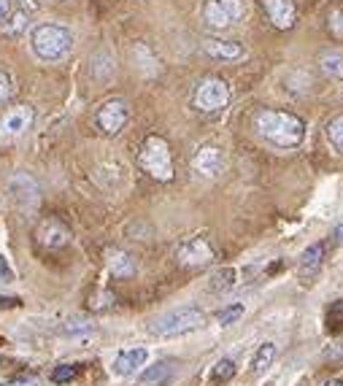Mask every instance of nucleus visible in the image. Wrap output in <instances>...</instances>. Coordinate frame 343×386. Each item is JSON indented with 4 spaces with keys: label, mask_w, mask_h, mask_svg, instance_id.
I'll use <instances>...</instances> for the list:
<instances>
[{
    "label": "nucleus",
    "mask_w": 343,
    "mask_h": 386,
    "mask_svg": "<svg viewBox=\"0 0 343 386\" xmlns=\"http://www.w3.org/2000/svg\"><path fill=\"white\" fill-rule=\"evenodd\" d=\"M333 238H335L338 244H343V224H338V227H335V232H333Z\"/></svg>",
    "instance_id": "72a5a7b5"
},
{
    "label": "nucleus",
    "mask_w": 343,
    "mask_h": 386,
    "mask_svg": "<svg viewBox=\"0 0 343 386\" xmlns=\"http://www.w3.org/2000/svg\"><path fill=\"white\" fill-rule=\"evenodd\" d=\"M243 313H246V308H243V303L224 305L222 311L217 313V322H219L222 327H230V325H235L238 319H243Z\"/></svg>",
    "instance_id": "a878e982"
},
{
    "label": "nucleus",
    "mask_w": 343,
    "mask_h": 386,
    "mask_svg": "<svg viewBox=\"0 0 343 386\" xmlns=\"http://www.w3.org/2000/svg\"><path fill=\"white\" fill-rule=\"evenodd\" d=\"M227 103H230V87H227V82L217 79V76L203 79L200 87L195 89V108L203 111V114H217Z\"/></svg>",
    "instance_id": "423d86ee"
},
{
    "label": "nucleus",
    "mask_w": 343,
    "mask_h": 386,
    "mask_svg": "<svg viewBox=\"0 0 343 386\" xmlns=\"http://www.w3.org/2000/svg\"><path fill=\"white\" fill-rule=\"evenodd\" d=\"M76 373H79V367L71 365V362H62L52 370V384H71L76 378Z\"/></svg>",
    "instance_id": "c85d7f7f"
},
{
    "label": "nucleus",
    "mask_w": 343,
    "mask_h": 386,
    "mask_svg": "<svg viewBox=\"0 0 343 386\" xmlns=\"http://www.w3.org/2000/svg\"><path fill=\"white\" fill-rule=\"evenodd\" d=\"M173 370H176V362L173 359H162V362H154L152 367H146L138 373V384L141 386H154V384H162V381H168L170 376H173Z\"/></svg>",
    "instance_id": "dca6fc26"
},
{
    "label": "nucleus",
    "mask_w": 343,
    "mask_h": 386,
    "mask_svg": "<svg viewBox=\"0 0 343 386\" xmlns=\"http://www.w3.org/2000/svg\"><path fill=\"white\" fill-rule=\"evenodd\" d=\"M324 138L330 143V149L343 157V114L333 117V119L327 122V127H324Z\"/></svg>",
    "instance_id": "6ab92c4d"
},
{
    "label": "nucleus",
    "mask_w": 343,
    "mask_h": 386,
    "mask_svg": "<svg viewBox=\"0 0 343 386\" xmlns=\"http://www.w3.org/2000/svg\"><path fill=\"white\" fill-rule=\"evenodd\" d=\"M192 168H195V173L203 176V179H217V176H222V170H224L222 149H217V146H203V149H198V154L192 157Z\"/></svg>",
    "instance_id": "9d476101"
},
{
    "label": "nucleus",
    "mask_w": 343,
    "mask_h": 386,
    "mask_svg": "<svg viewBox=\"0 0 343 386\" xmlns=\"http://www.w3.org/2000/svg\"><path fill=\"white\" fill-rule=\"evenodd\" d=\"M230 286H235V270L233 267H222L211 276V289L214 292H227Z\"/></svg>",
    "instance_id": "393cba45"
},
{
    "label": "nucleus",
    "mask_w": 343,
    "mask_h": 386,
    "mask_svg": "<svg viewBox=\"0 0 343 386\" xmlns=\"http://www.w3.org/2000/svg\"><path fill=\"white\" fill-rule=\"evenodd\" d=\"M38 241L46 248H60L71 241V232H68V227L60 224L57 219H46V222L38 227Z\"/></svg>",
    "instance_id": "4468645a"
},
{
    "label": "nucleus",
    "mask_w": 343,
    "mask_h": 386,
    "mask_svg": "<svg viewBox=\"0 0 343 386\" xmlns=\"http://www.w3.org/2000/svg\"><path fill=\"white\" fill-rule=\"evenodd\" d=\"M127 117H130L127 103L114 98V101L103 103L98 117H95V122H98V130H101L103 135H119L122 127L127 124Z\"/></svg>",
    "instance_id": "0eeeda50"
},
{
    "label": "nucleus",
    "mask_w": 343,
    "mask_h": 386,
    "mask_svg": "<svg viewBox=\"0 0 343 386\" xmlns=\"http://www.w3.org/2000/svg\"><path fill=\"white\" fill-rule=\"evenodd\" d=\"M214 384H227V381H233L235 378V362L233 359H219L217 365L211 367V376H208Z\"/></svg>",
    "instance_id": "4be33fe9"
},
{
    "label": "nucleus",
    "mask_w": 343,
    "mask_h": 386,
    "mask_svg": "<svg viewBox=\"0 0 343 386\" xmlns=\"http://www.w3.org/2000/svg\"><path fill=\"white\" fill-rule=\"evenodd\" d=\"M254 127L268 143L276 149H295L305 138V122L292 111H273L263 108L254 114Z\"/></svg>",
    "instance_id": "f257e3e1"
},
{
    "label": "nucleus",
    "mask_w": 343,
    "mask_h": 386,
    "mask_svg": "<svg viewBox=\"0 0 343 386\" xmlns=\"http://www.w3.org/2000/svg\"><path fill=\"white\" fill-rule=\"evenodd\" d=\"M33 124V108L30 105H17L0 119V135L3 138H20Z\"/></svg>",
    "instance_id": "9b49d317"
},
{
    "label": "nucleus",
    "mask_w": 343,
    "mask_h": 386,
    "mask_svg": "<svg viewBox=\"0 0 343 386\" xmlns=\"http://www.w3.org/2000/svg\"><path fill=\"white\" fill-rule=\"evenodd\" d=\"M273 359H276V343L265 341V343L257 348L254 359H251V370H254V373H263V370H268V367L273 365Z\"/></svg>",
    "instance_id": "412c9836"
},
{
    "label": "nucleus",
    "mask_w": 343,
    "mask_h": 386,
    "mask_svg": "<svg viewBox=\"0 0 343 386\" xmlns=\"http://www.w3.org/2000/svg\"><path fill=\"white\" fill-rule=\"evenodd\" d=\"M203 49L214 60H241L243 57V46L238 41H217V38H211V41L203 43Z\"/></svg>",
    "instance_id": "2eb2a0df"
},
{
    "label": "nucleus",
    "mask_w": 343,
    "mask_h": 386,
    "mask_svg": "<svg viewBox=\"0 0 343 386\" xmlns=\"http://www.w3.org/2000/svg\"><path fill=\"white\" fill-rule=\"evenodd\" d=\"M11 14V0H0V22Z\"/></svg>",
    "instance_id": "2f4dec72"
},
{
    "label": "nucleus",
    "mask_w": 343,
    "mask_h": 386,
    "mask_svg": "<svg viewBox=\"0 0 343 386\" xmlns=\"http://www.w3.org/2000/svg\"><path fill=\"white\" fill-rule=\"evenodd\" d=\"M146 362H149V351H146L143 346L124 348V351L117 354V359H114V376L130 378V376L141 373V367H146Z\"/></svg>",
    "instance_id": "ddd939ff"
},
{
    "label": "nucleus",
    "mask_w": 343,
    "mask_h": 386,
    "mask_svg": "<svg viewBox=\"0 0 343 386\" xmlns=\"http://www.w3.org/2000/svg\"><path fill=\"white\" fill-rule=\"evenodd\" d=\"M141 168L157 181H170L173 179V160H170V146L160 135H149L138 154Z\"/></svg>",
    "instance_id": "20e7f679"
},
{
    "label": "nucleus",
    "mask_w": 343,
    "mask_h": 386,
    "mask_svg": "<svg viewBox=\"0 0 343 386\" xmlns=\"http://www.w3.org/2000/svg\"><path fill=\"white\" fill-rule=\"evenodd\" d=\"M8 195H11V200L17 208L22 211H33L36 205H38V184L33 176H27V173H17V176H11L8 179Z\"/></svg>",
    "instance_id": "6e6552de"
},
{
    "label": "nucleus",
    "mask_w": 343,
    "mask_h": 386,
    "mask_svg": "<svg viewBox=\"0 0 343 386\" xmlns=\"http://www.w3.org/2000/svg\"><path fill=\"white\" fill-rule=\"evenodd\" d=\"M24 27H27V14H24V11L8 14L6 20L0 22V30H3L6 36H20V33H24Z\"/></svg>",
    "instance_id": "b1692460"
},
{
    "label": "nucleus",
    "mask_w": 343,
    "mask_h": 386,
    "mask_svg": "<svg viewBox=\"0 0 343 386\" xmlns=\"http://www.w3.org/2000/svg\"><path fill=\"white\" fill-rule=\"evenodd\" d=\"M108 270L117 276V279H127L136 273V262L130 254L124 251H108Z\"/></svg>",
    "instance_id": "a211bd4d"
},
{
    "label": "nucleus",
    "mask_w": 343,
    "mask_h": 386,
    "mask_svg": "<svg viewBox=\"0 0 343 386\" xmlns=\"http://www.w3.org/2000/svg\"><path fill=\"white\" fill-rule=\"evenodd\" d=\"M324 262V244H311L300 254V273L303 276H314Z\"/></svg>",
    "instance_id": "f3484780"
},
{
    "label": "nucleus",
    "mask_w": 343,
    "mask_h": 386,
    "mask_svg": "<svg viewBox=\"0 0 343 386\" xmlns=\"http://www.w3.org/2000/svg\"><path fill=\"white\" fill-rule=\"evenodd\" d=\"M263 8L276 30H292L298 22L295 0H263Z\"/></svg>",
    "instance_id": "f8f14e48"
},
{
    "label": "nucleus",
    "mask_w": 343,
    "mask_h": 386,
    "mask_svg": "<svg viewBox=\"0 0 343 386\" xmlns=\"http://www.w3.org/2000/svg\"><path fill=\"white\" fill-rule=\"evenodd\" d=\"M327 30H330V36L335 41H343V3L333 6L327 11Z\"/></svg>",
    "instance_id": "5701e85b"
},
{
    "label": "nucleus",
    "mask_w": 343,
    "mask_h": 386,
    "mask_svg": "<svg viewBox=\"0 0 343 386\" xmlns=\"http://www.w3.org/2000/svg\"><path fill=\"white\" fill-rule=\"evenodd\" d=\"M95 329V325L92 322H87V319H71L68 325L60 327L62 335H71V338H79V335H89Z\"/></svg>",
    "instance_id": "cd10ccee"
},
{
    "label": "nucleus",
    "mask_w": 343,
    "mask_h": 386,
    "mask_svg": "<svg viewBox=\"0 0 343 386\" xmlns=\"http://www.w3.org/2000/svg\"><path fill=\"white\" fill-rule=\"evenodd\" d=\"M14 279V270L8 267V260L0 254V281H11Z\"/></svg>",
    "instance_id": "7c9ffc66"
},
{
    "label": "nucleus",
    "mask_w": 343,
    "mask_h": 386,
    "mask_svg": "<svg viewBox=\"0 0 343 386\" xmlns=\"http://www.w3.org/2000/svg\"><path fill=\"white\" fill-rule=\"evenodd\" d=\"M203 325H205V313L198 305H182V308H173V311L157 316L149 325V335H154V338H179V335L200 329Z\"/></svg>",
    "instance_id": "7ed1b4c3"
},
{
    "label": "nucleus",
    "mask_w": 343,
    "mask_h": 386,
    "mask_svg": "<svg viewBox=\"0 0 343 386\" xmlns=\"http://www.w3.org/2000/svg\"><path fill=\"white\" fill-rule=\"evenodd\" d=\"M0 365H3V359H0Z\"/></svg>",
    "instance_id": "c9c22d12"
},
{
    "label": "nucleus",
    "mask_w": 343,
    "mask_h": 386,
    "mask_svg": "<svg viewBox=\"0 0 343 386\" xmlns=\"http://www.w3.org/2000/svg\"><path fill=\"white\" fill-rule=\"evenodd\" d=\"M246 14L243 0H208L203 6V22L211 30H227Z\"/></svg>",
    "instance_id": "39448f33"
},
{
    "label": "nucleus",
    "mask_w": 343,
    "mask_h": 386,
    "mask_svg": "<svg viewBox=\"0 0 343 386\" xmlns=\"http://www.w3.org/2000/svg\"><path fill=\"white\" fill-rule=\"evenodd\" d=\"M319 68L327 79H343V54L341 52H324L319 57Z\"/></svg>",
    "instance_id": "aec40b11"
},
{
    "label": "nucleus",
    "mask_w": 343,
    "mask_h": 386,
    "mask_svg": "<svg viewBox=\"0 0 343 386\" xmlns=\"http://www.w3.org/2000/svg\"><path fill=\"white\" fill-rule=\"evenodd\" d=\"M343 329V300H335L327 311V332L338 335Z\"/></svg>",
    "instance_id": "bb28decb"
},
{
    "label": "nucleus",
    "mask_w": 343,
    "mask_h": 386,
    "mask_svg": "<svg viewBox=\"0 0 343 386\" xmlns=\"http://www.w3.org/2000/svg\"><path fill=\"white\" fill-rule=\"evenodd\" d=\"M33 54L43 62H60L73 52V33L62 24H38L30 36Z\"/></svg>",
    "instance_id": "f03ea898"
},
{
    "label": "nucleus",
    "mask_w": 343,
    "mask_h": 386,
    "mask_svg": "<svg viewBox=\"0 0 343 386\" xmlns=\"http://www.w3.org/2000/svg\"><path fill=\"white\" fill-rule=\"evenodd\" d=\"M324 386H343V378H330Z\"/></svg>",
    "instance_id": "f704fd0d"
},
{
    "label": "nucleus",
    "mask_w": 343,
    "mask_h": 386,
    "mask_svg": "<svg viewBox=\"0 0 343 386\" xmlns=\"http://www.w3.org/2000/svg\"><path fill=\"white\" fill-rule=\"evenodd\" d=\"M3 386H38V381H33V378H22V381H11V384H3Z\"/></svg>",
    "instance_id": "473e14b6"
},
{
    "label": "nucleus",
    "mask_w": 343,
    "mask_h": 386,
    "mask_svg": "<svg viewBox=\"0 0 343 386\" xmlns=\"http://www.w3.org/2000/svg\"><path fill=\"white\" fill-rule=\"evenodd\" d=\"M176 257L187 267H203V265H208L214 260V248H211V244L205 238H189V241H184L179 246Z\"/></svg>",
    "instance_id": "1a4fd4ad"
},
{
    "label": "nucleus",
    "mask_w": 343,
    "mask_h": 386,
    "mask_svg": "<svg viewBox=\"0 0 343 386\" xmlns=\"http://www.w3.org/2000/svg\"><path fill=\"white\" fill-rule=\"evenodd\" d=\"M11 92H14V84H11V79L0 70V103L8 101V98H11Z\"/></svg>",
    "instance_id": "c756f323"
}]
</instances>
